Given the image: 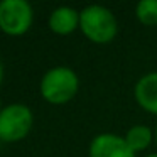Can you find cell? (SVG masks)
Segmentation results:
<instances>
[{"label":"cell","instance_id":"cell-2","mask_svg":"<svg viewBox=\"0 0 157 157\" xmlns=\"http://www.w3.org/2000/svg\"><path fill=\"white\" fill-rule=\"evenodd\" d=\"M78 75L68 66H54L48 69L39 85L42 98L54 105L69 101L78 93Z\"/></svg>","mask_w":157,"mask_h":157},{"label":"cell","instance_id":"cell-5","mask_svg":"<svg viewBox=\"0 0 157 157\" xmlns=\"http://www.w3.org/2000/svg\"><path fill=\"white\" fill-rule=\"evenodd\" d=\"M90 157H135L125 137L117 133H98L93 137L88 149Z\"/></svg>","mask_w":157,"mask_h":157},{"label":"cell","instance_id":"cell-13","mask_svg":"<svg viewBox=\"0 0 157 157\" xmlns=\"http://www.w3.org/2000/svg\"><path fill=\"white\" fill-rule=\"evenodd\" d=\"M2 108H4V106H2V101H0V112H2Z\"/></svg>","mask_w":157,"mask_h":157},{"label":"cell","instance_id":"cell-9","mask_svg":"<svg viewBox=\"0 0 157 157\" xmlns=\"http://www.w3.org/2000/svg\"><path fill=\"white\" fill-rule=\"evenodd\" d=\"M135 17L145 25H157V0H140L135 5Z\"/></svg>","mask_w":157,"mask_h":157},{"label":"cell","instance_id":"cell-4","mask_svg":"<svg viewBox=\"0 0 157 157\" xmlns=\"http://www.w3.org/2000/svg\"><path fill=\"white\" fill-rule=\"evenodd\" d=\"M34 10L27 0L0 2V29L9 36H21L31 29Z\"/></svg>","mask_w":157,"mask_h":157},{"label":"cell","instance_id":"cell-3","mask_svg":"<svg viewBox=\"0 0 157 157\" xmlns=\"http://www.w3.org/2000/svg\"><path fill=\"white\" fill-rule=\"evenodd\" d=\"M34 115L24 103L5 105L0 112V140L17 142L22 140L32 128Z\"/></svg>","mask_w":157,"mask_h":157},{"label":"cell","instance_id":"cell-12","mask_svg":"<svg viewBox=\"0 0 157 157\" xmlns=\"http://www.w3.org/2000/svg\"><path fill=\"white\" fill-rule=\"evenodd\" d=\"M145 157H157V152H154V154H149V155H145Z\"/></svg>","mask_w":157,"mask_h":157},{"label":"cell","instance_id":"cell-1","mask_svg":"<svg viewBox=\"0 0 157 157\" xmlns=\"http://www.w3.org/2000/svg\"><path fill=\"white\" fill-rule=\"evenodd\" d=\"M79 29L90 41L106 44L117 36L118 24L110 9L105 5L91 4L79 10Z\"/></svg>","mask_w":157,"mask_h":157},{"label":"cell","instance_id":"cell-7","mask_svg":"<svg viewBox=\"0 0 157 157\" xmlns=\"http://www.w3.org/2000/svg\"><path fill=\"white\" fill-rule=\"evenodd\" d=\"M49 27L56 34H71L76 27H79V12L69 5L56 7L49 14Z\"/></svg>","mask_w":157,"mask_h":157},{"label":"cell","instance_id":"cell-11","mask_svg":"<svg viewBox=\"0 0 157 157\" xmlns=\"http://www.w3.org/2000/svg\"><path fill=\"white\" fill-rule=\"evenodd\" d=\"M154 139H155V142H157V125H155V130H154Z\"/></svg>","mask_w":157,"mask_h":157},{"label":"cell","instance_id":"cell-10","mask_svg":"<svg viewBox=\"0 0 157 157\" xmlns=\"http://www.w3.org/2000/svg\"><path fill=\"white\" fill-rule=\"evenodd\" d=\"M2 79H4V66L0 63V83H2Z\"/></svg>","mask_w":157,"mask_h":157},{"label":"cell","instance_id":"cell-8","mask_svg":"<svg viewBox=\"0 0 157 157\" xmlns=\"http://www.w3.org/2000/svg\"><path fill=\"white\" fill-rule=\"evenodd\" d=\"M152 139H154V132L150 127L147 125H132L125 133V140L127 144L130 145V149L133 152H139V150H145L147 147L152 144Z\"/></svg>","mask_w":157,"mask_h":157},{"label":"cell","instance_id":"cell-6","mask_svg":"<svg viewBox=\"0 0 157 157\" xmlns=\"http://www.w3.org/2000/svg\"><path fill=\"white\" fill-rule=\"evenodd\" d=\"M133 96L145 112L157 115V71L140 76L133 88Z\"/></svg>","mask_w":157,"mask_h":157}]
</instances>
